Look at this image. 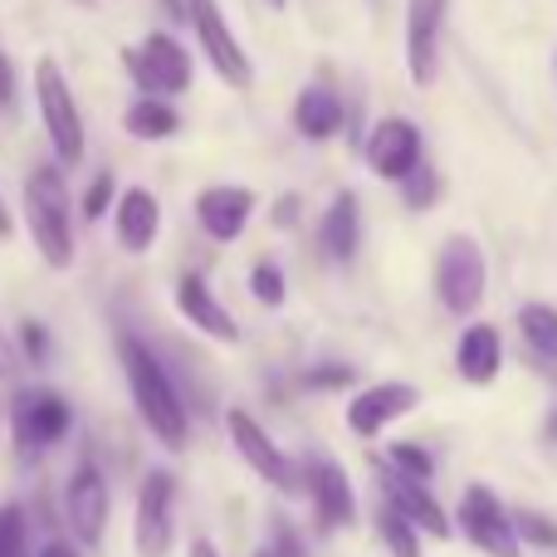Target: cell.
<instances>
[{"mask_svg": "<svg viewBox=\"0 0 557 557\" xmlns=\"http://www.w3.org/2000/svg\"><path fill=\"white\" fill-rule=\"evenodd\" d=\"M123 376H127L137 416H143V425L152 431V441L166 445V450H186L191 421H186V406H182V396H176V382L152 357V347H143L137 337H123Z\"/></svg>", "mask_w": 557, "mask_h": 557, "instance_id": "cell-1", "label": "cell"}, {"mask_svg": "<svg viewBox=\"0 0 557 557\" xmlns=\"http://www.w3.org/2000/svg\"><path fill=\"white\" fill-rule=\"evenodd\" d=\"M25 225L35 250L45 255L49 270L74 264V206H69V182L59 166H35L25 182Z\"/></svg>", "mask_w": 557, "mask_h": 557, "instance_id": "cell-2", "label": "cell"}, {"mask_svg": "<svg viewBox=\"0 0 557 557\" xmlns=\"http://www.w3.org/2000/svg\"><path fill=\"white\" fill-rule=\"evenodd\" d=\"M35 103L39 117H45V133L49 147H54L59 162H84V113H78V98L69 88L64 69H59L54 54H45L35 64Z\"/></svg>", "mask_w": 557, "mask_h": 557, "instance_id": "cell-3", "label": "cell"}, {"mask_svg": "<svg viewBox=\"0 0 557 557\" xmlns=\"http://www.w3.org/2000/svg\"><path fill=\"white\" fill-rule=\"evenodd\" d=\"M455 523H460V533L484 557H523L519 529H513V513L504 509V499L490 490V484H470V490L460 494Z\"/></svg>", "mask_w": 557, "mask_h": 557, "instance_id": "cell-4", "label": "cell"}, {"mask_svg": "<svg viewBox=\"0 0 557 557\" xmlns=\"http://www.w3.org/2000/svg\"><path fill=\"white\" fill-rule=\"evenodd\" d=\"M484 284H490V264H484V250L470 240V235H450L435 255V294L450 313H474L484 298Z\"/></svg>", "mask_w": 557, "mask_h": 557, "instance_id": "cell-5", "label": "cell"}, {"mask_svg": "<svg viewBox=\"0 0 557 557\" xmlns=\"http://www.w3.org/2000/svg\"><path fill=\"white\" fill-rule=\"evenodd\" d=\"M123 59H127V69H133L143 98H176L191 88V74H196L191 54H186L166 29H152V35H147L137 49H127Z\"/></svg>", "mask_w": 557, "mask_h": 557, "instance_id": "cell-6", "label": "cell"}, {"mask_svg": "<svg viewBox=\"0 0 557 557\" xmlns=\"http://www.w3.org/2000/svg\"><path fill=\"white\" fill-rule=\"evenodd\" d=\"M186 20H191L196 39H201L211 69L221 74V84H231L245 94V88L255 84V64H250V54H245V45L235 39L231 20L221 15V5H215V0H186Z\"/></svg>", "mask_w": 557, "mask_h": 557, "instance_id": "cell-7", "label": "cell"}, {"mask_svg": "<svg viewBox=\"0 0 557 557\" xmlns=\"http://www.w3.org/2000/svg\"><path fill=\"white\" fill-rule=\"evenodd\" d=\"M225 431H231V445L240 450V460L250 465V470L260 474L270 490H278V494H298V490H304V474L294 470V460L278 450V445L270 441V431H264V425L255 421L245 406H231V411H225Z\"/></svg>", "mask_w": 557, "mask_h": 557, "instance_id": "cell-8", "label": "cell"}, {"mask_svg": "<svg viewBox=\"0 0 557 557\" xmlns=\"http://www.w3.org/2000/svg\"><path fill=\"white\" fill-rule=\"evenodd\" d=\"M172 504H176V474L172 470H152L137 490V513H133V548L137 557H166L176 539L172 523Z\"/></svg>", "mask_w": 557, "mask_h": 557, "instance_id": "cell-9", "label": "cell"}, {"mask_svg": "<svg viewBox=\"0 0 557 557\" xmlns=\"http://www.w3.org/2000/svg\"><path fill=\"white\" fill-rule=\"evenodd\" d=\"M450 0H406V69L416 88H431L441 74V29Z\"/></svg>", "mask_w": 557, "mask_h": 557, "instance_id": "cell-10", "label": "cell"}, {"mask_svg": "<svg viewBox=\"0 0 557 557\" xmlns=\"http://www.w3.org/2000/svg\"><path fill=\"white\" fill-rule=\"evenodd\" d=\"M64 519L84 548H98L108 529V480L94 460H84L64 484Z\"/></svg>", "mask_w": 557, "mask_h": 557, "instance_id": "cell-11", "label": "cell"}, {"mask_svg": "<svg viewBox=\"0 0 557 557\" xmlns=\"http://www.w3.org/2000/svg\"><path fill=\"white\" fill-rule=\"evenodd\" d=\"M304 490L313 499V513H318V529L323 533H337V529H352L357 523V494H352V480L337 460H308L304 470Z\"/></svg>", "mask_w": 557, "mask_h": 557, "instance_id": "cell-12", "label": "cell"}, {"mask_svg": "<svg viewBox=\"0 0 557 557\" xmlns=\"http://www.w3.org/2000/svg\"><path fill=\"white\" fill-rule=\"evenodd\" d=\"M10 425H15L20 450H45V445L64 441L74 416H69L59 392H20L15 406H10Z\"/></svg>", "mask_w": 557, "mask_h": 557, "instance_id": "cell-13", "label": "cell"}, {"mask_svg": "<svg viewBox=\"0 0 557 557\" xmlns=\"http://www.w3.org/2000/svg\"><path fill=\"white\" fill-rule=\"evenodd\" d=\"M367 166L386 182H406L421 166V127L411 117H382L367 137Z\"/></svg>", "mask_w": 557, "mask_h": 557, "instance_id": "cell-14", "label": "cell"}, {"mask_svg": "<svg viewBox=\"0 0 557 557\" xmlns=\"http://www.w3.org/2000/svg\"><path fill=\"white\" fill-rule=\"evenodd\" d=\"M416 401H421V392H416L411 382H376L352 396V406H347V431L362 435V441H376L392 421L416 411Z\"/></svg>", "mask_w": 557, "mask_h": 557, "instance_id": "cell-15", "label": "cell"}, {"mask_svg": "<svg viewBox=\"0 0 557 557\" xmlns=\"http://www.w3.org/2000/svg\"><path fill=\"white\" fill-rule=\"evenodd\" d=\"M255 206L260 201H255L250 186H206V191L196 196V221H201V231L211 235V240L231 245L245 235Z\"/></svg>", "mask_w": 557, "mask_h": 557, "instance_id": "cell-16", "label": "cell"}, {"mask_svg": "<svg viewBox=\"0 0 557 557\" xmlns=\"http://www.w3.org/2000/svg\"><path fill=\"white\" fill-rule=\"evenodd\" d=\"M382 494H386V504H392L401 519H411L421 533H431V539H450L455 533V523H450V513L441 509V499H435L425 484H416V480H406V474H396L392 465H382Z\"/></svg>", "mask_w": 557, "mask_h": 557, "instance_id": "cell-17", "label": "cell"}, {"mask_svg": "<svg viewBox=\"0 0 557 557\" xmlns=\"http://www.w3.org/2000/svg\"><path fill=\"white\" fill-rule=\"evenodd\" d=\"M176 313H182L196 333L215 337V343H240V323H235L231 308L211 294L206 274H182L176 278Z\"/></svg>", "mask_w": 557, "mask_h": 557, "instance_id": "cell-18", "label": "cell"}, {"mask_svg": "<svg viewBox=\"0 0 557 557\" xmlns=\"http://www.w3.org/2000/svg\"><path fill=\"white\" fill-rule=\"evenodd\" d=\"M113 235L127 255H147L162 235V201H157L147 186H127L117 196V211H113Z\"/></svg>", "mask_w": 557, "mask_h": 557, "instance_id": "cell-19", "label": "cell"}, {"mask_svg": "<svg viewBox=\"0 0 557 557\" xmlns=\"http://www.w3.org/2000/svg\"><path fill=\"white\" fill-rule=\"evenodd\" d=\"M455 367L470 386H490L504 367V343H499V327L494 323H470L455 347Z\"/></svg>", "mask_w": 557, "mask_h": 557, "instance_id": "cell-20", "label": "cell"}, {"mask_svg": "<svg viewBox=\"0 0 557 557\" xmlns=\"http://www.w3.org/2000/svg\"><path fill=\"white\" fill-rule=\"evenodd\" d=\"M318 245L337 264H347L357 255V245H362V206H357L352 191L333 196V206L323 211V225H318Z\"/></svg>", "mask_w": 557, "mask_h": 557, "instance_id": "cell-21", "label": "cell"}, {"mask_svg": "<svg viewBox=\"0 0 557 557\" xmlns=\"http://www.w3.org/2000/svg\"><path fill=\"white\" fill-rule=\"evenodd\" d=\"M294 127L308 137V143H327V137L343 133V98L327 84H308L304 94L294 98Z\"/></svg>", "mask_w": 557, "mask_h": 557, "instance_id": "cell-22", "label": "cell"}, {"mask_svg": "<svg viewBox=\"0 0 557 557\" xmlns=\"http://www.w3.org/2000/svg\"><path fill=\"white\" fill-rule=\"evenodd\" d=\"M123 127L137 143H162V137H172L176 127H182V117H176V108L166 103V98H137L123 113Z\"/></svg>", "mask_w": 557, "mask_h": 557, "instance_id": "cell-23", "label": "cell"}, {"mask_svg": "<svg viewBox=\"0 0 557 557\" xmlns=\"http://www.w3.org/2000/svg\"><path fill=\"white\" fill-rule=\"evenodd\" d=\"M519 333L539 357L557 362V308L548 304H523L519 308Z\"/></svg>", "mask_w": 557, "mask_h": 557, "instance_id": "cell-24", "label": "cell"}, {"mask_svg": "<svg viewBox=\"0 0 557 557\" xmlns=\"http://www.w3.org/2000/svg\"><path fill=\"white\" fill-rule=\"evenodd\" d=\"M376 533H382L392 557H421V529L411 519H401L392 504H382V513H376Z\"/></svg>", "mask_w": 557, "mask_h": 557, "instance_id": "cell-25", "label": "cell"}, {"mask_svg": "<svg viewBox=\"0 0 557 557\" xmlns=\"http://www.w3.org/2000/svg\"><path fill=\"white\" fill-rule=\"evenodd\" d=\"M386 465H392L396 474H406V480H416V484H431V474H435L431 450H425V445H411V441H396L392 450H386Z\"/></svg>", "mask_w": 557, "mask_h": 557, "instance_id": "cell-26", "label": "cell"}, {"mask_svg": "<svg viewBox=\"0 0 557 557\" xmlns=\"http://www.w3.org/2000/svg\"><path fill=\"white\" fill-rule=\"evenodd\" d=\"M441 191H445L441 172H435V166H425V162L401 182V196H406V206H411V211H431V206L441 201Z\"/></svg>", "mask_w": 557, "mask_h": 557, "instance_id": "cell-27", "label": "cell"}, {"mask_svg": "<svg viewBox=\"0 0 557 557\" xmlns=\"http://www.w3.org/2000/svg\"><path fill=\"white\" fill-rule=\"evenodd\" d=\"M513 529H519V543H523V548H543V553L557 548V523L548 519V513L523 509V513H513Z\"/></svg>", "mask_w": 557, "mask_h": 557, "instance_id": "cell-28", "label": "cell"}, {"mask_svg": "<svg viewBox=\"0 0 557 557\" xmlns=\"http://www.w3.org/2000/svg\"><path fill=\"white\" fill-rule=\"evenodd\" d=\"M250 294L260 298L264 308H278L288 298V284H284V270H278V264H270V260H260L250 270Z\"/></svg>", "mask_w": 557, "mask_h": 557, "instance_id": "cell-29", "label": "cell"}, {"mask_svg": "<svg viewBox=\"0 0 557 557\" xmlns=\"http://www.w3.org/2000/svg\"><path fill=\"white\" fill-rule=\"evenodd\" d=\"M0 557H29L25 513H20V504H5V509H0Z\"/></svg>", "mask_w": 557, "mask_h": 557, "instance_id": "cell-30", "label": "cell"}, {"mask_svg": "<svg viewBox=\"0 0 557 557\" xmlns=\"http://www.w3.org/2000/svg\"><path fill=\"white\" fill-rule=\"evenodd\" d=\"M113 172H98L94 176V186H88V196H84V215L88 221H98V215H108V206H113Z\"/></svg>", "mask_w": 557, "mask_h": 557, "instance_id": "cell-31", "label": "cell"}, {"mask_svg": "<svg viewBox=\"0 0 557 557\" xmlns=\"http://www.w3.org/2000/svg\"><path fill=\"white\" fill-rule=\"evenodd\" d=\"M352 382V367H313V372L304 376V386H313V392H337V386Z\"/></svg>", "mask_w": 557, "mask_h": 557, "instance_id": "cell-32", "label": "cell"}, {"mask_svg": "<svg viewBox=\"0 0 557 557\" xmlns=\"http://www.w3.org/2000/svg\"><path fill=\"white\" fill-rule=\"evenodd\" d=\"M274 557H308L304 553V543H298V533L288 529L284 519H274V548H270Z\"/></svg>", "mask_w": 557, "mask_h": 557, "instance_id": "cell-33", "label": "cell"}, {"mask_svg": "<svg viewBox=\"0 0 557 557\" xmlns=\"http://www.w3.org/2000/svg\"><path fill=\"white\" fill-rule=\"evenodd\" d=\"M20 337H25V357H29V362H45V352H49L45 327H39V323H25V327H20Z\"/></svg>", "mask_w": 557, "mask_h": 557, "instance_id": "cell-34", "label": "cell"}, {"mask_svg": "<svg viewBox=\"0 0 557 557\" xmlns=\"http://www.w3.org/2000/svg\"><path fill=\"white\" fill-rule=\"evenodd\" d=\"M10 103H15V69H10L5 49H0V108H10Z\"/></svg>", "mask_w": 557, "mask_h": 557, "instance_id": "cell-35", "label": "cell"}, {"mask_svg": "<svg viewBox=\"0 0 557 557\" xmlns=\"http://www.w3.org/2000/svg\"><path fill=\"white\" fill-rule=\"evenodd\" d=\"M274 221H278V231H294V221H298V196H284V201L274 206Z\"/></svg>", "mask_w": 557, "mask_h": 557, "instance_id": "cell-36", "label": "cell"}, {"mask_svg": "<svg viewBox=\"0 0 557 557\" xmlns=\"http://www.w3.org/2000/svg\"><path fill=\"white\" fill-rule=\"evenodd\" d=\"M0 382H15V352H10L5 337H0Z\"/></svg>", "mask_w": 557, "mask_h": 557, "instance_id": "cell-37", "label": "cell"}, {"mask_svg": "<svg viewBox=\"0 0 557 557\" xmlns=\"http://www.w3.org/2000/svg\"><path fill=\"white\" fill-rule=\"evenodd\" d=\"M186 557H221V553H215V543H211V539H191Z\"/></svg>", "mask_w": 557, "mask_h": 557, "instance_id": "cell-38", "label": "cell"}, {"mask_svg": "<svg viewBox=\"0 0 557 557\" xmlns=\"http://www.w3.org/2000/svg\"><path fill=\"white\" fill-rule=\"evenodd\" d=\"M35 557H78V553L69 548V543H45V548H39Z\"/></svg>", "mask_w": 557, "mask_h": 557, "instance_id": "cell-39", "label": "cell"}, {"mask_svg": "<svg viewBox=\"0 0 557 557\" xmlns=\"http://www.w3.org/2000/svg\"><path fill=\"white\" fill-rule=\"evenodd\" d=\"M543 441H548V445H557V406L548 411V425H543Z\"/></svg>", "mask_w": 557, "mask_h": 557, "instance_id": "cell-40", "label": "cell"}, {"mask_svg": "<svg viewBox=\"0 0 557 557\" xmlns=\"http://www.w3.org/2000/svg\"><path fill=\"white\" fill-rule=\"evenodd\" d=\"M10 231V215H5V206H0V235H5Z\"/></svg>", "mask_w": 557, "mask_h": 557, "instance_id": "cell-41", "label": "cell"}, {"mask_svg": "<svg viewBox=\"0 0 557 557\" xmlns=\"http://www.w3.org/2000/svg\"><path fill=\"white\" fill-rule=\"evenodd\" d=\"M288 5V0H270V10H284Z\"/></svg>", "mask_w": 557, "mask_h": 557, "instance_id": "cell-42", "label": "cell"}, {"mask_svg": "<svg viewBox=\"0 0 557 557\" xmlns=\"http://www.w3.org/2000/svg\"><path fill=\"white\" fill-rule=\"evenodd\" d=\"M255 557H274V553H270V548H264V553H255Z\"/></svg>", "mask_w": 557, "mask_h": 557, "instance_id": "cell-43", "label": "cell"}, {"mask_svg": "<svg viewBox=\"0 0 557 557\" xmlns=\"http://www.w3.org/2000/svg\"><path fill=\"white\" fill-rule=\"evenodd\" d=\"M78 5H98V0H78Z\"/></svg>", "mask_w": 557, "mask_h": 557, "instance_id": "cell-44", "label": "cell"}, {"mask_svg": "<svg viewBox=\"0 0 557 557\" xmlns=\"http://www.w3.org/2000/svg\"><path fill=\"white\" fill-rule=\"evenodd\" d=\"M553 64H557V59H553Z\"/></svg>", "mask_w": 557, "mask_h": 557, "instance_id": "cell-45", "label": "cell"}]
</instances>
